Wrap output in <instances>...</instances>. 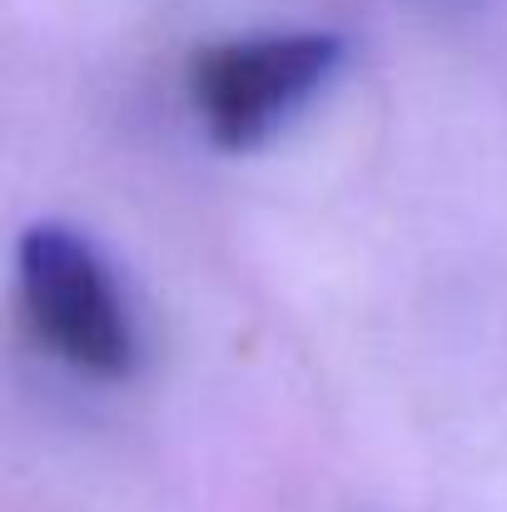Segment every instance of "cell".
<instances>
[{
    "instance_id": "1",
    "label": "cell",
    "mask_w": 507,
    "mask_h": 512,
    "mask_svg": "<svg viewBox=\"0 0 507 512\" xmlns=\"http://www.w3.org/2000/svg\"><path fill=\"white\" fill-rule=\"evenodd\" d=\"M30 334L80 378L115 383L140 363V329L105 254L70 224H30L15 249Z\"/></svg>"
},
{
    "instance_id": "2",
    "label": "cell",
    "mask_w": 507,
    "mask_h": 512,
    "mask_svg": "<svg viewBox=\"0 0 507 512\" xmlns=\"http://www.w3.org/2000/svg\"><path fill=\"white\" fill-rule=\"evenodd\" d=\"M334 30H264L204 45L189 65V105L219 150H254L338 75Z\"/></svg>"
}]
</instances>
